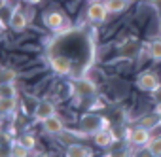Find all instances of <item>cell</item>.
<instances>
[{
  "label": "cell",
  "instance_id": "3",
  "mask_svg": "<svg viewBox=\"0 0 161 157\" xmlns=\"http://www.w3.org/2000/svg\"><path fill=\"white\" fill-rule=\"evenodd\" d=\"M55 114H57L55 102H53L49 97H44V99L36 100V106H34V110H32V123L42 125L46 119H49V117L55 116Z\"/></svg>",
  "mask_w": 161,
  "mask_h": 157
},
{
  "label": "cell",
  "instance_id": "18",
  "mask_svg": "<svg viewBox=\"0 0 161 157\" xmlns=\"http://www.w3.org/2000/svg\"><path fill=\"white\" fill-rule=\"evenodd\" d=\"M19 78V72L12 66H2V72H0V84H15Z\"/></svg>",
  "mask_w": 161,
  "mask_h": 157
},
{
  "label": "cell",
  "instance_id": "12",
  "mask_svg": "<svg viewBox=\"0 0 161 157\" xmlns=\"http://www.w3.org/2000/svg\"><path fill=\"white\" fill-rule=\"evenodd\" d=\"M136 125H140V127H144V129H148V131H155V129L161 127V117L157 116L155 110L144 112V114L136 119Z\"/></svg>",
  "mask_w": 161,
  "mask_h": 157
},
{
  "label": "cell",
  "instance_id": "19",
  "mask_svg": "<svg viewBox=\"0 0 161 157\" xmlns=\"http://www.w3.org/2000/svg\"><path fill=\"white\" fill-rule=\"evenodd\" d=\"M15 140H17L21 146L29 148L31 151H34V148H36V142H38V140H36V136H34L32 133H27V131H25V133H19V134L15 136Z\"/></svg>",
  "mask_w": 161,
  "mask_h": 157
},
{
  "label": "cell",
  "instance_id": "7",
  "mask_svg": "<svg viewBox=\"0 0 161 157\" xmlns=\"http://www.w3.org/2000/svg\"><path fill=\"white\" fill-rule=\"evenodd\" d=\"M72 66H74L72 59L66 57V55H63V53H55L49 59V68L57 76H70L72 74Z\"/></svg>",
  "mask_w": 161,
  "mask_h": 157
},
{
  "label": "cell",
  "instance_id": "30",
  "mask_svg": "<svg viewBox=\"0 0 161 157\" xmlns=\"http://www.w3.org/2000/svg\"><path fill=\"white\" fill-rule=\"evenodd\" d=\"M127 2H129V4H131V2H133V0H127Z\"/></svg>",
  "mask_w": 161,
  "mask_h": 157
},
{
  "label": "cell",
  "instance_id": "24",
  "mask_svg": "<svg viewBox=\"0 0 161 157\" xmlns=\"http://www.w3.org/2000/svg\"><path fill=\"white\" fill-rule=\"evenodd\" d=\"M135 157H155V155H153L146 146H144V148H138V149L135 151Z\"/></svg>",
  "mask_w": 161,
  "mask_h": 157
},
{
  "label": "cell",
  "instance_id": "14",
  "mask_svg": "<svg viewBox=\"0 0 161 157\" xmlns=\"http://www.w3.org/2000/svg\"><path fill=\"white\" fill-rule=\"evenodd\" d=\"M140 51H142V46H140L136 40H127L125 44L119 46V55H121L123 59H135Z\"/></svg>",
  "mask_w": 161,
  "mask_h": 157
},
{
  "label": "cell",
  "instance_id": "1",
  "mask_svg": "<svg viewBox=\"0 0 161 157\" xmlns=\"http://www.w3.org/2000/svg\"><path fill=\"white\" fill-rule=\"evenodd\" d=\"M104 127H110V119L104 117L103 114L95 112V110L86 112L84 116H80V119H78V129L82 131L87 138H93V134L99 133Z\"/></svg>",
  "mask_w": 161,
  "mask_h": 157
},
{
  "label": "cell",
  "instance_id": "6",
  "mask_svg": "<svg viewBox=\"0 0 161 157\" xmlns=\"http://www.w3.org/2000/svg\"><path fill=\"white\" fill-rule=\"evenodd\" d=\"M42 23L49 32H63L68 27L66 17L57 10H46L44 15H42Z\"/></svg>",
  "mask_w": 161,
  "mask_h": 157
},
{
  "label": "cell",
  "instance_id": "27",
  "mask_svg": "<svg viewBox=\"0 0 161 157\" xmlns=\"http://www.w3.org/2000/svg\"><path fill=\"white\" fill-rule=\"evenodd\" d=\"M25 2H27L29 6H38V4L42 2V0H25Z\"/></svg>",
  "mask_w": 161,
  "mask_h": 157
},
{
  "label": "cell",
  "instance_id": "26",
  "mask_svg": "<svg viewBox=\"0 0 161 157\" xmlns=\"http://www.w3.org/2000/svg\"><path fill=\"white\" fill-rule=\"evenodd\" d=\"M32 157H51V155H49L47 151H34Z\"/></svg>",
  "mask_w": 161,
  "mask_h": 157
},
{
  "label": "cell",
  "instance_id": "25",
  "mask_svg": "<svg viewBox=\"0 0 161 157\" xmlns=\"http://www.w3.org/2000/svg\"><path fill=\"white\" fill-rule=\"evenodd\" d=\"M152 95V100H153V104H161V87H157L153 93H150Z\"/></svg>",
  "mask_w": 161,
  "mask_h": 157
},
{
  "label": "cell",
  "instance_id": "13",
  "mask_svg": "<svg viewBox=\"0 0 161 157\" xmlns=\"http://www.w3.org/2000/svg\"><path fill=\"white\" fill-rule=\"evenodd\" d=\"M64 157H93V149L82 142H74V144L66 146Z\"/></svg>",
  "mask_w": 161,
  "mask_h": 157
},
{
  "label": "cell",
  "instance_id": "16",
  "mask_svg": "<svg viewBox=\"0 0 161 157\" xmlns=\"http://www.w3.org/2000/svg\"><path fill=\"white\" fill-rule=\"evenodd\" d=\"M106 10L110 15H118V14H123L127 8H129V2L127 0H103Z\"/></svg>",
  "mask_w": 161,
  "mask_h": 157
},
{
  "label": "cell",
  "instance_id": "11",
  "mask_svg": "<svg viewBox=\"0 0 161 157\" xmlns=\"http://www.w3.org/2000/svg\"><path fill=\"white\" fill-rule=\"evenodd\" d=\"M93 142H95V146L101 148V149H108V148H112V146L118 142V136H116L112 125L101 129L99 133H95V134H93Z\"/></svg>",
  "mask_w": 161,
  "mask_h": 157
},
{
  "label": "cell",
  "instance_id": "20",
  "mask_svg": "<svg viewBox=\"0 0 161 157\" xmlns=\"http://www.w3.org/2000/svg\"><path fill=\"white\" fill-rule=\"evenodd\" d=\"M0 99H19V89L15 84H0Z\"/></svg>",
  "mask_w": 161,
  "mask_h": 157
},
{
  "label": "cell",
  "instance_id": "15",
  "mask_svg": "<svg viewBox=\"0 0 161 157\" xmlns=\"http://www.w3.org/2000/svg\"><path fill=\"white\" fill-rule=\"evenodd\" d=\"M17 108H19V99H0V112H2V117L15 116Z\"/></svg>",
  "mask_w": 161,
  "mask_h": 157
},
{
  "label": "cell",
  "instance_id": "9",
  "mask_svg": "<svg viewBox=\"0 0 161 157\" xmlns=\"http://www.w3.org/2000/svg\"><path fill=\"white\" fill-rule=\"evenodd\" d=\"M86 17L91 25H103L108 17V10H106L104 2H97V0L91 2L86 10Z\"/></svg>",
  "mask_w": 161,
  "mask_h": 157
},
{
  "label": "cell",
  "instance_id": "5",
  "mask_svg": "<svg viewBox=\"0 0 161 157\" xmlns=\"http://www.w3.org/2000/svg\"><path fill=\"white\" fill-rule=\"evenodd\" d=\"M135 85L138 91H144V93H153L157 87H161V80L159 76L153 72V70H142L136 80H135Z\"/></svg>",
  "mask_w": 161,
  "mask_h": 157
},
{
  "label": "cell",
  "instance_id": "29",
  "mask_svg": "<svg viewBox=\"0 0 161 157\" xmlns=\"http://www.w3.org/2000/svg\"><path fill=\"white\" fill-rule=\"evenodd\" d=\"M159 36H161V23H159Z\"/></svg>",
  "mask_w": 161,
  "mask_h": 157
},
{
  "label": "cell",
  "instance_id": "28",
  "mask_svg": "<svg viewBox=\"0 0 161 157\" xmlns=\"http://www.w3.org/2000/svg\"><path fill=\"white\" fill-rule=\"evenodd\" d=\"M153 110H155V112H157V116L161 117V104H155V108H153Z\"/></svg>",
  "mask_w": 161,
  "mask_h": 157
},
{
  "label": "cell",
  "instance_id": "22",
  "mask_svg": "<svg viewBox=\"0 0 161 157\" xmlns=\"http://www.w3.org/2000/svg\"><path fill=\"white\" fill-rule=\"evenodd\" d=\"M32 153H34V151H31L29 148L21 146L17 140L14 142V148H12V157H32Z\"/></svg>",
  "mask_w": 161,
  "mask_h": 157
},
{
  "label": "cell",
  "instance_id": "17",
  "mask_svg": "<svg viewBox=\"0 0 161 157\" xmlns=\"http://www.w3.org/2000/svg\"><path fill=\"white\" fill-rule=\"evenodd\" d=\"M148 55L153 61H161V36H155L148 42Z\"/></svg>",
  "mask_w": 161,
  "mask_h": 157
},
{
  "label": "cell",
  "instance_id": "2",
  "mask_svg": "<svg viewBox=\"0 0 161 157\" xmlns=\"http://www.w3.org/2000/svg\"><path fill=\"white\" fill-rule=\"evenodd\" d=\"M70 91L76 97V100H91L97 97V84L91 82L89 78L82 76V78H76L74 80Z\"/></svg>",
  "mask_w": 161,
  "mask_h": 157
},
{
  "label": "cell",
  "instance_id": "10",
  "mask_svg": "<svg viewBox=\"0 0 161 157\" xmlns=\"http://www.w3.org/2000/svg\"><path fill=\"white\" fill-rule=\"evenodd\" d=\"M40 127H42L44 134L49 136V138H57V136L66 129V125H64V121H63V117H61L59 114H55V116H51L49 119H46Z\"/></svg>",
  "mask_w": 161,
  "mask_h": 157
},
{
  "label": "cell",
  "instance_id": "21",
  "mask_svg": "<svg viewBox=\"0 0 161 157\" xmlns=\"http://www.w3.org/2000/svg\"><path fill=\"white\" fill-rule=\"evenodd\" d=\"M135 148H112L106 157H135Z\"/></svg>",
  "mask_w": 161,
  "mask_h": 157
},
{
  "label": "cell",
  "instance_id": "23",
  "mask_svg": "<svg viewBox=\"0 0 161 157\" xmlns=\"http://www.w3.org/2000/svg\"><path fill=\"white\" fill-rule=\"evenodd\" d=\"M146 148H148L155 157H161V134L152 136V138H150V142L146 144Z\"/></svg>",
  "mask_w": 161,
  "mask_h": 157
},
{
  "label": "cell",
  "instance_id": "4",
  "mask_svg": "<svg viewBox=\"0 0 161 157\" xmlns=\"http://www.w3.org/2000/svg\"><path fill=\"white\" fill-rule=\"evenodd\" d=\"M150 138H152V131H148L140 125H133L125 131V142H127V146H133L135 149L144 148L150 142Z\"/></svg>",
  "mask_w": 161,
  "mask_h": 157
},
{
  "label": "cell",
  "instance_id": "31",
  "mask_svg": "<svg viewBox=\"0 0 161 157\" xmlns=\"http://www.w3.org/2000/svg\"><path fill=\"white\" fill-rule=\"evenodd\" d=\"M104 157H106V155H104Z\"/></svg>",
  "mask_w": 161,
  "mask_h": 157
},
{
  "label": "cell",
  "instance_id": "8",
  "mask_svg": "<svg viewBox=\"0 0 161 157\" xmlns=\"http://www.w3.org/2000/svg\"><path fill=\"white\" fill-rule=\"evenodd\" d=\"M29 23H31L29 15L25 14V10H23V8H19V6H17V8L14 10L12 17H10L8 29H10L12 32H15V34H23V32L29 29Z\"/></svg>",
  "mask_w": 161,
  "mask_h": 157
}]
</instances>
